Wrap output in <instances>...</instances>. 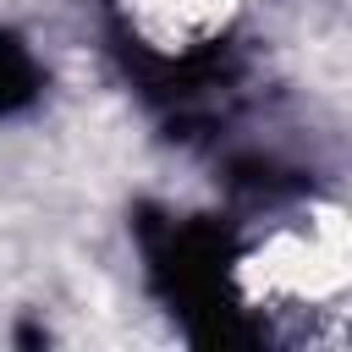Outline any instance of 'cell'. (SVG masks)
<instances>
[{"label": "cell", "instance_id": "1", "mask_svg": "<svg viewBox=\"0 0 352 352\" xmlns=\"http://www.w3.org/2000/svg\"><path fill=\"white\" fill-rule=\"evenodd\" d=\"M231 286L248 314L330 324L352 302V214L336 204H302L258 226L231 258Z\"/></svg>", "mask_w": 352, "mask_h": 352}, {"label": "cell", "instance_id": "2", "mask_svg": "<svg viewBox=\"0 0 352 352\" xmlns=\"http://www.w3.org/2000/svg\"><path fill=\"white\" fill-rule=\"evenodd\" d=\"M248 0H116L126 33L165 60H192L204 50H214Z\"/></svg>", "mask_w": 352, "mask_h": 352}]
</instances>
